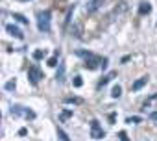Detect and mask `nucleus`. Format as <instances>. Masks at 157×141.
Masks as SVG:
<instances>
[{"label":"nucleus","instance_id":"obj_22","mask_svg":"<svg viewBox=\"0 0 157 141\" xmlns=\"http://www.w3.org/2000/svg\"><path fill=\"white\" fill-rule=\"evenodd\" d=\"M150 119H153V121H157V111H153V113H150Z\"/></svg>","mask_w":157,"mask_h":141},{"label":"nucleus","instance_id":"obj_17","mask_svg":"<svg viewBox=\"0 0 157 141\" xmlns=\"http://www.w3.org/2000/svg\"><path fill=\"white\" fill-rule=\"evenodd\" d=\"M126 123L128 124H137V123H140V117H128Z\"/></svg>","mask_w":157,"mask_h":141},{"label":"nucleus","instance_id":"obj_19","mask_svg":"<svg viewBox=\"0 0 157 141\" xmlns=\"http://www.w3.org/2000/svg\"><path fill=\"white\" fill-rule=\"evenodd\" d=\"M65 102H67V104H80L82 100H80V99H65Z\"/></svg>","mask_w":157,"mask_h":141},{"label":"nucleus","instance_id":"obj_6","mask_svg":"<svg viewBox=\"0 0 157 141\" xmlns=\"http://www.w3.org/2000/svg\"><path fill=\"white\" fill-rule=\"evenodd\" d=\"M6 30H8V34H11V35L17 37V39H24V34H22L17 26H13V24H6Z\"/></svg>","mask_w":157,"mask_h":141},{"label":"nucleus","instance_id":"obj_3","mask_svg":"<svg viewBox=\"0 0 157 141\" xmlns=\"http://www.w3.org/2000/svg\"><path fill=\"white\" fill-rule=\"evenodd\" d=\"M91 137H93V139H104V137H105V132L102 130V126L98 124L96 119L91 121Z\"/></svg>","mask_w":157,"mask_h":141},{"label":"nucleus","instance_id":"obj_8","mask_svg":"<svg viewBox=\"0 0 157 141\" xmlns=\"http://www.w3.org/2000/svg\"><path fill=\"white\" fill-rule=\"evenodd\" d=\"M146 84H148V76H142V78H139L137 82H133V86H131V91H139V89H142Z\"/></svg>","mask_w":157,"mask_h":141},{"label":"nucleus","instance_id":"obj_5","mask_svg":"<svg viewBox=\"0 0 157 141\" xmlns=\"http://www.w3.org/2000/svg\"><path fill=\"white\" fill-rule=\"evenodd\" d=\"M104 4H105V0H91V2L85 6V11H87L89 15H91V13H96Z\"/></svg>","mask_w":157,"mask_h":141},{"label":"nucleus","instance_id":"obj_18","mask_svg":"<svg viewBox=\"0 0 157 141\" xmlns=\"http://www.w3.org/2000/svg\"><path fill=\"white\" fill-rule=\"evenodd\" d=\"M57 135L61 137V141H70V139H68V135H67V134H65L61 128H57Z\"/></svg>","mask_w":157,"mask_h":141},{"label":"nucleus","instance_id":"obj_2","mask_svg":"<svg viewBox=\"0 0 157 141\" xmlns=\"http://www.w3.org/2000/svg\"><path fill=\"white\" fill-rule=\"evenodd\" d=\"M11 115H15V117H26V119H35V111H32V110H28V108H24V106H19V104H15V106H11Z\"/></svg>","mask_w":157,"mask_h":141},{"label":"nucleus","instance_id":"obj_13","mask_svg":"<svg viewBox=\"0 0 157 141\" xmlns=\"http://www.w3.org/2000/svg\"><path fill=\"white\" fill-rule=\"evenodd\" d=\"M15 87H17V82H15V80H10V82L6 84V91H15Z\"/></svg>","mask_w":157,"mask_h":141},{"label":"nucleus","instance_id":"obj_16","mask_svg":"<svg viewBox=\"0 0 157 141\" xmlns=\"http://www.w3.org/2000/svg\"><path fill=\"white\" fill-rule=\"evenodd\" d=\"M48 65H50V67L59 65V61H57V52H56V56H54V58H50V59H48Z\"/></svg>","mask_w":157,"mask_h":141},{"label":"nucleus","instance_id":"obj_15","mask_svg":"<svg viewBox=\"0 0 157 141\" xmlns=\"http://www.w3.org/2000/svg\"><path fill=\"white\" fill-rule=\"evenodd\" d=\"M82 86H83L82 76H74V87H82Z\"/></svg>","mask_w":157,"mask_h":141},{"label":"nucleus","instance_id":"obj_9","mask_svg":"<svg viewBox=\"0 0 157 141\" xmlns=\"http://www.w3.org/2000/svg\"><path fill=\"white\" fill-rule=\"evenodd\" d=\"M139 13H140V15L151 13V4H150V2H140V4H139Z\"/></svg>","mask_w":157,"mask_h":141},{"label":"nucleus","instance_id":"obj_20","mask_svg":"<svg viewBox=\"0 0 157 141\" xmlns=\"http://www.w3.org/2000/svg\"><path fill=\"white\" fill-rule=\"evenodd\" d=\"M67 117H72V111H70V110H65V111L61 113V119H67Z\"/></svg>","mask_w":157,"mask_h":141},{"label":"nucleus","instance_id":"obj_10","mask_svg":"<svg viewBox=\"0 0 157 141\" xmlns=\"http://www.w3.org/2000/svg\"><path fill=\"white\" fill-rule=\"evenodd\" d=\"M120 95H122V87L117 84V86H113V89H111V97L113 99H120Z\"/></svg>","mask_w":157,"mask_h":141},{"label":"nucleus","instance_id":"obj_7","mask_svg":"<svg viewBox=\"0 0 157 141\" xmlns=\"http://www.w3.org/2000/svg\"><path fill=\"white\" fill-rule=\"evenodd\" d=\"M56 80L61 84V82H65V63L63 61H59V65H57V73H56Z\"/></svg>","mask_w":157,"mask_h":141},{"label":"nucleus","instance_id":"obj_11","mask_svg":"<svg viewBox=\"0 0 157 141\" xmlns=\"http://www.w3.org/2000/svg\"><path fill=\"white\" fill-rule=\"evenodd\" d=\"M13 19H17V21L22 22V24H28V19H26L24 15H21V13H13Z\"/></svg>","mask_w":157,"mask_h":141},{"label":"nucleus","instance_id":"obj_4","mask_svg":"<svg viewBox=\"0 0 157 141\" xmlns=\"http://www.w3.org/2000/svg\"><path fill=\"white\" fill-rule=\"evenodd\" d=\"M28 78H30V82L33 84V86H37V82L41 80V78H44V75L41 73V69L39 67H30V70H28Z\"/></svg>","mask_w":157,"mask_h":141},{"label":"nucleus","instance_id":"obj_14","mask_svg":"<svg viewBox=\"0 0 157 141\" xmlns=\"http://www.w3.org/2000/svg\"><path fill=\"white\" fill-rule=\"evenodd\" d=\"M43 58H44V50H35V52H33V59L39 61V59H43Z\"/></svg>","mask_w":157,"mask_h":141},{"label":"nucleus","instance_id":"obj_1","mask_svg":"<svg viewBox=\"0 0 157 141\" xmlns=\"http://www.w3.org/2000/svg\"><path fill=\"white\" fill-rule=\"evenodd\" d=\"M50 22H52V13H50L48 10H44V11H41V13L37 15V28H39L43 34L50 32Z\"/></svg>","mask_w":157,"mask_h":141},{"label":"nucleus","instance_id":"obj_21","mask_svg":"<svg viewBox=\"0 0 157 141\" xmlns=\"http://www.w3.org/2000/svg\"><path fill=\"white\" fill-rule=\"evenodd\" d=\"M118 135H120V139H122V141H129V139H128V135H126V132H120Z\"/></svg>","mask_w":157,"mask_h":141},{"label":"nucleus","instance_id":"obj_12","mask_svg":"<svg viewBox=\"0 0 157 141\" xmlns=\"http://www.w3.org/2000/svg\"><path fill=\"white\" fill-rule=\"evenodd\" d=\"M113 76H115V73H111V75H107V76H104V78H102V82L98 84V87H104V86H105V84H107V82H109V80L113 78Z\"/></svg>","mask_w":157,"mask_h":141}]
</instances>
